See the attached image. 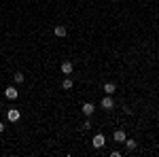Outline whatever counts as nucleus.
<instances>
[{
	"label": "nucleus",
	"mask_w": 159,
	"mask_h": 157,
	"mask_svg": "<svg viewBox=\"0 0 159 157\" xmlns=\"http://www.w3.org/2000/svg\"><path fill=\"white\" fill-rule=\"evenodd\" d=\"M7 119L11 121V123H17V121L21 119V113H19L17 109H9L7 110Z\"/></svg>",
	"instance_id": "f257e3e1"
},
{
	"label": "nucleus",
	"mask_w": 159,
	"mask_h": 157,
	"mask_svg": "<svg viewBox=\"0 0 159 157\" xmlns=\"http://www.w3.org/2000/svg\"><path fill=\"white\" fill-rule=\"evenodd\" d=\"M91 145H93V149H102V146L106 145V138H104L102 134H98V136H93V140H91Z\"/></svg>",
	"instance_id": "f03ea898"
},
{
	"label": "nucleus",
	"mask_w": 159,
	"mask_h": 157,
	"mask_svg": "<svg viewBox=\"0 0 159 157\" xmlns=\"http://www.w3.org/2000/svg\"><path fill=\"white\" fill-rule=\"evenodd\" d=\"M17 94H19V91H17V87H7V89H4V96L9 98V100H15V98H17Z\"/></svg>",
	"instance_id": "7ed1b4c3"
},
{
	"label": "nucleus",
	"mask_w": 159,
	"mask_h": 157,
	"mask_svg": "<svg viewBox=\"0 0 159 157\" xmlns=\"http://www.w3.org/2000/svg\"><path fill=\"white\" fill-rule=\"evenodd\" d=\"M115 106V102H112V98L110 96H106V98H102V109H106V110H110Z\"/></svg>",
	"instance_id": "20e7f679"
},
{
	"label": "nucleus",
	"mask_w": 159,
	"mask_h": 157,
	"mask_svg": "<svg viewBox=\"0 0 159 157\" xmlns=\"http://www.w3.org/2000/svg\"><path fill=\"white\" fill-rule=\"evenodd\" d=\"M93 110H96V106H93L91 102H85V104H83V113H85L87 117H91V115H93Z\"/></svg>",
	"instance_id": "39448f33"
},
{
	"label": "nucleus",
	"mask_w": 159,
	"mask_h": 157,
	"mask_svg": "<svg viewBox=\"0 0 159 157\" xmlns=\"http://www.w3.org/2000/svg\"><path fill=\"white\" fill-rule=\"evenodd\" d=\"M55 36H60V38H64L66 34H68V30H66V25H55Z\"/></svg>",
	"instance_id": "423d86ee"
},
{
	"label": "nucleus",
	"mask_w": 159,
	"mask_h": 157,
	"mask_svg": "<svg viewBox=\"0 0 159 157\" xmlns=\"http://www.w3.org/2000/svg\"><path fill=\"white\" fill-rule=\"evenodd\" d=\"M112 138H115V142H125V138H127V136H125V132H123V130H117Z\"/></svg>",
	"instance_id": "0eeeda50"
},
{
	"label": "nucleus",
	"mask_w": 159,
	"mask_h": 157,
	"mask_svg": "<svg viewBox=\"0 0 159 157\" xmlns=\"http://www.w3.org/2000/svg\"><path fill=\"white\" fill-rule=\"evenodd\" d=\"M72 70H74L72 62H64V64H61V72H64V74H70Z\"/></svg>",
	"instance_id": "6e6552de"
},
{
	"label": "nucleus",
	"mask_w": 159,
	"mask_h": 157,
	"mask_svg": "<svg viewBox=\"0 0 159 157\" xmlns=\"http://www.w3.org/2000/svg\"><path fill=\"white\" fill-rule=\"evenodd\" d=\"M104 91H106V96H112V94L117 91V85L115 83H106L104 85Z\"/></svg>",
	"instance_id": "1a4fd4ad"
},
{
	"label": "nucleus",
	"mask_w": 159,
	"mask_h": 157,
	"mask_svg": "<svg viewBox=\"0 0 159 157\" xmlns=\"http://www.w3.org/2000/svg\"><path fill=\"white\" fill-rule=\"evenodd\" d=\"M125 146H127V151H134V149H136V140H132V138H125Z\"/></svg>",
	"instance_id": "9d476101"
},
{
	"label": "nucleus",
	"mask_w": 159,
	"mask_h": 157,
	"mask_svg": "<svg viewBox=\"0 0 159 157\" xmlns=\"http://www.w3.org/2000/svg\"><path fill=\"white\" fill-rule=\"evenodd\" d=\"M72 79H64V83H61V87H64V89H66V91H68V89H72Z\"/></svg>",
	"instance_id": "9b49d317"
},
{
	"label": "nucleus",
	"mask_w": 159,
	"mask_h": 157,
	"mask_svg": "<svg viewBox=\"0 0 159 157\" xmlns=\"http://www.w3.org/2000/svg\"><path fill=\"white\" fill-rule=\"evenodd\" d=\"M13 79H15V83H24V79H25V76H24L21 72H17V74H13Z\"/></svg>",
	"instance_id": "f8f14e48"
},
{
	"label": "nucleus",
	"mask_w": 159,
	"mask_h": 157,
	"mask_svg": "<svg viewBox=\"0 0 159 157\" xmlns=\"http://www.w3.org/2000/svg\"><path fill=\"white\" fill-rule=\"evenodd\" d=\"M89 127H91V123H89V121H85V123H83V132H87Z\"/></svg>",
	"instance_id": "ddd939ff"
},
{
	"label": "nucleus",
	"mask_w": 159,
	"mask_h": 157,
	"mask_svg": "<svg viewBox=\"0 0 159 157\" xmlns=\"http://www.w3.org/2000/svg\"><path fill=\"white\" fill-rule=\"evenodd\" d=\"M4 132V123H0V134Z\"/></svg>",
	"instance_id": "4468645a"
}]
</instances>
